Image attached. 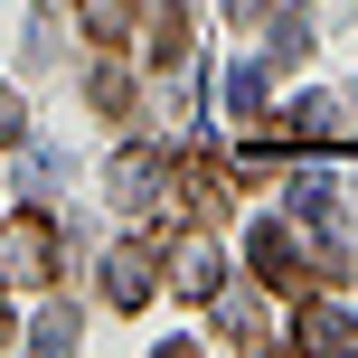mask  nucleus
<instances>
[{
  "label": "nucleus",
  "mask_w": 358,
  "mask_h": 358,
  "mask_svg": "<svg viewBox=\"0 0 358 358\" xmlns=\"http://www.w3.org/2000/svg\"><path fill=\"white\" fill-rule=\"evenodd\" d=\"M57 255H66L57 217H48V208H19L10 227H0V283H19V292H48V283H57Z\"/></svg>",
  "instance_id": "f257e3e1"
},
{
  "label": "nucleus",
  "mask_w": 358,
  "mask_h": 358,
  "mask_svg": "<svg viewBox=\"0 0 358 358\" xmlns=\"http://www.w3.org/2000/svg\"><path fill=\"white\" fill-rule=\"evenodd\" d=\"M245 264H255V283L302 292V236H292V227H255L245 236Z\"/></svg>",
  "instance_id": "f03ea898"
},
{
  "label": "nucleus",
  "mask_w": 358,
  "mask_h": 358,
  "mask_svg": "<svg viewBox=\"0 0 358 358\" xmlns=\"http://www.w3.org/2000/svg\"><path fill=\"white\" fill-rule=\"evenodd\" d=\"M104 189H113V208H151V198L170 189V161H161V151H142V142H132V151H113Z\"/></svg>",
  "instance_id": "7ed1b4c3"
},
{
  "label": "nucleus",
  "mask_w": 358,
  "mask_h": 358,
  "mask_svg": "<svg viewBox=\"0 0 358 358\" xmlns=\"http://www.w3.org/2000/svg\"><path fill=\"white\" fill-rule=\"evenodd\" d=\"M151 283H161V255H151V245H113V264H104V302H113V311H142Z\"/></svg>",
  "instance_id": "20e7f679"
},
{
  "label": "nucleus",
  "mask_w": 358,
  "mask_h": 358,
  "mask_svg": "<svg viewBox=\"0 0 358 358\" xmlns=\"http://www.w3.org/2000/svg\"><path fill=\"white\" fill-rule=\"evenodd\" d=\"M217 330H227V340H245V349H273L264 302H255V292H227V283H217Z\"/></svg>",
  "instance_id": "39448f33"
},
{
  "label": "nucleus",
  "mask_w": 358,
  "mask_h": 358,
  "mask_svg": "<svg viewBox=\"0 0 358 358\" xmlns=\"http://www.w3.org/2000/svg\"><path fill=\"white\" fill-rule=\"evenodd\" d=\"M142 57H151V66H189V10H179V0H161V10H151Z\"/></svg>",
  "instance_id": "423d86ee"
},
{
  "label": "nucleus",
  "mask_w": 358,
  "mask_h": 358,
  "mask_svg": "<svg viewBox=\"0 0 358 358\" xmlns=\"http://www.w3.org/2000/svg\"><path fill=\"white\" fill-rule=\"evenodd\" d=\"M292 340H302V349H330V358H340V349L358 340V321H349L340 302H302V321H292Z\"/></svg>",
  "instance_id": "0eeeda50"
},
{
  "label": "nucleus",
  "mask_w": 358,
  "mask_h": 358,
  "mask_svg": "<svg viewBox=\"0 0 358 358\" xmlns=\"http://www.w3.org/2000/svg\"><path fill=\"white\" fill-rule=\"evenodd\" d=\"M76 19H85L94 48H123V38L142 29V0H76Z\"/></svg>",
  "instance_id": "6e6552de"
},
{
  "label": "nucleus",
  "mask_w": 358,
  "mask_h": 358,
  "mask_svg": "<svg viewBox=\"0 0 358 358\" xmlns=\"http://www.w3.org/2000/svg\"><path fill=\"white\" fill-rule=\"evenodd\" d=\"M189 302H217V283H227V264H217V245H179V273H170Z\"/></svg>",
  "instance_id": "1a4fd4ad"
},
{
  "label": "nucleus",
  "mask_w": 358,
  "mask_h": 358,
  "mask_svg": "<svg viewBox=\"0 0 358 358\" xmlns=\"http://www.w3.org/2000/svg\"><path fill=\"white\" fill-rule=\"evenodd\" d=\"M170 189L189 198V208H217V198H227V161H208V151H198V161L170 170Z\"/></svg>",
  "instance_id": "9d476101"
},
{
  "label": "nucleus",
  "mask_w": 358,
  "mask_h": 358,
  "mask_svg": "<svg viewBox=\"0 0 358 358\" xmlns=\"http://www.w3.org/2000/svg\"><path fill=\"white\" fill-rule=\"evenodd\" d=\"M273 132H292V142H330V132H340V104H330V94H302Z\"/></svg>",
  "instance_id": "9b49d317"
},
{
  "label": "nucleus",
  "mask_w": 358,
  "mask_h": 358,
  "mask_svg": "<svg viewBox=\"0 0 358 358\" xmlns=\"http://www.w3.org/2000/svg\"><path fill=\"white\" fill-rule=\"evenodd\" d=\"M264 57H273V66H302V57H311V19H302V10L273 19V48H264Z\"/></svg>",
  "instance_id": "f8f14e48"
},
{
  "label": "nucleus",
  "mask_w": 358,
  "mask_h": 358,
  "mask_svg": "<svg viewBox=\"0 0 358 358\" xmlns=\"http://www.w3.org/2000/svg\"><path fill=\"white\" fill-rule=\"evenodd\" d=\"M29 340H38V349H76V302H48V311L29 321Z\"/></svg>",
  "instance_id": "ddd939ff"
},
{
  "label": "nucleus",
  "mask_w": 358,
  "mask_h": 358,
  "mask_svg": "<svg viewBox=\"0 0 358 358\" xmlns=\"http://www.w3.org/2000/svg\"><path fill=\"white\" fill-rule=\"evenodd\" d=\"M217 104H227V113H255V104H264V76H255V66H227V85H217Z\"/></svg>",
  "instance_id": "4468645a"
},
{
  "label": "nucleus",
  "mask_w": 358,
  "mask_h": 358,
  "mask_svg": "<svg viewBox=\"0 0 358 358\" xmlns=\"http://www.w3.org/2000/svg\"><path fill=\"white\" fill-rule=\"evenodd\" d=\"M85 94H94V113H132V76H123V66H94Z\"/></svg>",
  "instance_id": "2eb2a0df"
},
{
  "label": "nucleus",
  "mask_w": 358,
  "mask_h": 358,
  "mask_svg": "<svg viewBox=\"0 0 358 358\" xmlns=\"http://www.w3.org/2000/svg\"><path fill=\"white\" fill-rule=\"evenodd\" d=\"M19 132H29V113H19V94H0V151H10Z\"/></svg>",
  "instance_id": "dca6fc26"
},
{
  "label": "nucleus",
  "mask_w": 358,
  "mask_h": 358,
  "mask_svg": "<svg viewBox=\"0 0 358 358\" xmlns=\"http://www.w3.org/2000/svg\"><path fill=\"white\" fill-rule=\"evenodd\" d=\"M273 10V0H227V19H264Z\"/></svg>",
  "instance_id": "f3484780"
},
{
  "label": "nucleus",
  "mask_w": 358,
  "mask_h": 358,
  "mask_svg": "<svg viewBox=\"0 0 358 358\" xmlns=\"http://www.w3.org/2000/svg\"><path fill=\"white\" fill-rule=\"evenodd\" d=\"M10 340H19V321H10V302H0V349H10Z\"/></svg>",
  "instance_id": "a211bd4d"
}]
</instances>
